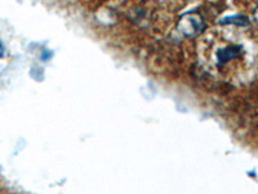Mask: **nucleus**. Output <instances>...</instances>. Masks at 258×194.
<instances>
[{
    "instance_id": "obj_1",
    "label": "nucleus",
    "mask_w": 258,
    "mask_h": 194,
    "mask_svg": "<svg viewBox=\"0 0 258 194\" xmlns=\"http://www.w3.org/2000/svg\"><path fill=\"white\" fill-rule=\"evenodd\" d=\"M177 30L186 38H197L206 30V22L199 13L188 12L179 17Z\"/></svg>"
},
{
    "instance_id": "obj_2",
    "label": "nucleus",
    "mask_w": 258,
    "mask_h": 194,
    "mask_svg": "<svg viewBox=\"0 0 258 194\" xmlns=\"http://www.w3.org/2000/svg\"><path fill=\"white\" fill-rule=\"evenodd\" d=\"M243 52V48L241 45H227L225 48H221L220 51L217 52V60H218V64L222 65L225 62L230 61V60L235 59V57H239Z\"/></svg>"
},
{
    "instance_id": "obj_3",
    "label": "nucleus",
    "mask_w": 258,
    "mask_h": 194,
    "mask_svg": "<svg viewBox=\"0 0 258 194\" xmlns=\"http://www.w3.org/2000/svg\"><path fill=\"white\" fill-rule=\"evenodd\" d=\"M221 25H236V26H248L249 18L244 15H234L225 17L220 21Z\"/></svg>"
},
{
    "instance_id": "obj_4",
    "label": "nucleus",
    "mask_w": 258,
    "mask_h": 194,
    "mask_svg": "<svg viewBox=\"0 0 258 194\" xmlns=\"http://www.w3.org/2000/svg\"><path fill=\"white\" fill-rule=\"evenodd\" d=\"M253 18H254L255 24L258 25V8L254 9V12H253Z\"/></svg>"
}]
</instances>
